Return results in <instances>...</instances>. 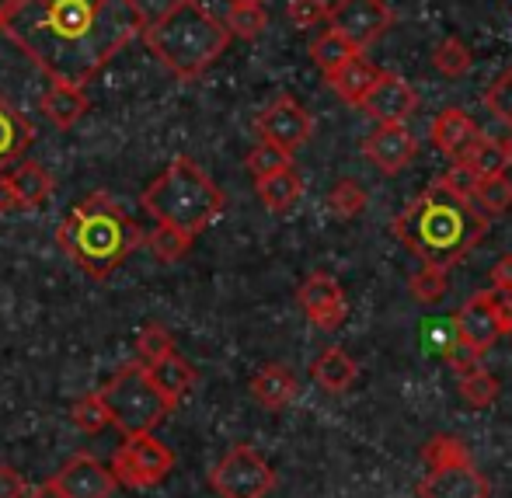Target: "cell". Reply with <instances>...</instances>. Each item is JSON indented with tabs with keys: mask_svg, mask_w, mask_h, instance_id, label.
Masks as SVG:
<instances>
[{
	"mask_svg": "<svg viewBox=\"0 0 512 498\" xmlns=\"http://www.w3.org/2000/svg\"><path fill=\"white\" fill-rule=\"evenodd\" d=\"M147 28L136 0H14L0 35L53 84L84 88Z\"/></svg>",
	"mask_w": 512,
	"mask_h": 498,
	"instance_id": "6da1fadb",
	"label": "cell"
},
{
	"mask_svg": "<svg viewBox=\"0 0 512 498\" xmlns=\"http://www.w3.org/2000/svg\"><path fill=\"white\" fill-rule=\"evenodd\" d=\"M492 216L471 196H457L443 182H432L415 202H408L394 220V234L408 251H415L425 265L464 262L485 241Z\"/></svg>",
	"mask_w": 512,
	"mask_h": 498,
	"instance_id": "7a4b0ae2",
	"label": "cell"
},
{
	"mask_svg": "<svg viewBox=\"0 0 512 498\" xmlns=\"http://www.w3.org/2000/svg\"><path fill=\"white\" fill-rule=\"evenodd\" d=\"M143 237L147 230L102 189L84 196L56 227V244L67 251L77 269L98 283H105L140 248Z\"/></svg>",
	"mask_w": 512,
	"mask_h": 498,
	"instance_id": "3957f363",
	"label": "cell"
},
{
	"mask_svg": "<svg viewBox=\"0 0 512 498\" xmlns=\"http://www.w3.org/2000/svg\"><path fill=\"white\" fill-rule=\"evenodd\" d=\"M154 60L178 81H199L230 46V32L199 0H171L140 35Z\"/></svg>",
	"mask_w": 512,
	"mask_h": 498,
	"instance_id": "277c9868",
	"label": "cell"
},
{
	"mask_svg": "<svg viewBox=\"0 0 512 498\" xmlns=\"http://www.w3.org/2000/svg\"><path fill=\"white\" fill-rule=\"evenodd\" d=\"M140 206L154 223H168V227L182 230L185 237L196 241L209 223L227 209V196L192 157L178 154L143 189Z\"/></svg>",
	"mask_w": 512,
	"mask_h": 498,
	"instance_id": "5b68a950",
	"label": "cell"
},
{
	"mask_svg": "<svg viewBox=\"0 0 512 498\" xmlns=\"http://www.w3.org/2000/svg\"><path fill=\"white\" fill-rule=\"evenodd\" d=\"M98 394H102L108 415H112V425L122 436L154 432L178 408L175 401H168L157 391L143 363H122L115 370V377H108V384Z\"/></svg>",
	"mask_w": 512,
	"mask_h": 498,
	"instance_id": "8992f818",
	"label": "cell"
},
{
	"mask_svg": "<svg viewBox=\"0 0 512 498\" xmlns=\"http://www.w3.org/2000/svg\"><path fill=\"white\" fill-rule=\"evenodd\" d=\"M108 471L115 474L122 488L133 492H147L168 481V474L175 471V453L168 443L154 436V432H140V436H122V446L115 450Z\"/></svg>",
	"mask_w": 512,
	"mask_h": 498,
	"instance_id": "52a82bcc",
	"label": "cell"
},
{
	"mask_svg": "<svg viewBox=\"0 0 512 498\" xmlns=\"http://www.w3.org/2000/svg\"><path fill=\"white\" fill-rule=\"evenodd\" d=\"M209 488L220 498H265L276 488V471L255 446L237 443L213 464Z\"/></svg>",
	"mask_w": 512,
	"mask_h": 498,
	"instance_id": "ba28073f",
	"label": "cell"
},
{
	"mask_svg": "<svg viewBox=\"0 0 512 498\" xmlns=\"http://www.w3.org/2000/svg\"><path fill=\"white\" fill-rule=\"evenodd\" d=\"M394 25V11L384 0H338L328 7V28L338 32L356 53L370 49Z\"/></svg>",
	"mask_w": 512,
	"mask_h": 498,
	"instance_id": "9c48e42d",
	"label": "cell"
},
{
	"mask_svg": "<svg viewBox=\"0 0 512 498\" xmlns=\"http://www.w3.org/2000/svg\"><path fill=\"white\" fill-rule=\"evenodd\" d=\"M255 129L265 143L286 150V154H297L314 136V119L293 95H279L262 108V115L255 119Z\"/></svg>",
	"mask_w": 512,
	"mask_h": 498,
	"instance_id": "30bf717a",
	"label": "cell"
},
{
	"mask_svg": "<svg viewBox=\"0 0 512 498\" xmlns=\"http://www.w3.org/2000/svg\"><path fill=\"white\" fill-rule=\"evenodd\" d=\"M297 303L307 314V321L321 331H335L338 324L345 321V314H349L342 286H338V279H331L328 272H310L297 290Z\"/></svg>",
	"mask_w": 512,
	"mask_h": 498,
	"instance_id": "8fae6325",
	"label": "cell"
},
{
	"mask_svg": "<svg viewBox=\"0 0 512 498\" xmlns=\"http://www.w3.org/2000/svg\"><path fill=\"white\" fill-rule=\"evenodd\" d=\"M363 154L373 168H380L384 175H398L405 171L418 154V140L411 136L408 126L398 122H377L373 133L363 140Z\"/></svg>",
	"mask_w": 512,
	"mask_h": 498,
	"instance_id": "7c38bea8",
	"label": "cell"
},
{
	"mask_svg": "<svg viewBox=\"0 0 512 498\" xmlns=\"http://www.w3.org/2000/svg\"><path fill=\"white\" fill-rule=\"evenodd\" d=\"M53 481L67 498H112L115 488H119V481H115V474L108 471V464H102L98 457H91V453L70 457Z\"/></svg>",
	"mask_w": 512,
	"mask_h": 498,
	"instance_id": "4fadbf2b",
	"label": "cell"
},
{
	"mask_svg": "<svg viewBox=\"0 0 512 498\" xmlns=\"http://www.w3.org/2000/svg\"><path fill=\"white\" fill-rule=\"evenodd\" d=\"M359 108H363L373 122H398V126H405L418 108V95L405 77L384 74V70H380L377 84L370 88V95L359 101Z\"/></svg>",
	"mask_w": 512,
	"mask_h": 498,
	"instance_id": "5bb4252c",
	"label": "cell"
},
{
	"mask_svg": "<svg viewBox=\"0 0 512 498\" xmlns=\"http://www.w3.org/2000/svg\"><path fill=\"white\" fill-rule=\"evenodd\" d=\"M453 335H457L460 342L471 345L474 352H488L495 342H499L502 328H499V317H495V293L492 290L474 293V297L457 310V317H453Z\"/></svg>",
	"mask_w": 512,
	"mask_h": 498,
	"instance_id": "9a60e30c",
	"label": "cell"
},
{
	"mask_svg": "<svg viewBox=\"0 0 512 498\" xmlns=\"http://www.w3.org/2000/svg\"><path fill=\"white\" fill-rule=\"evenodd\" d=\"M485 474L474 464H450V467H429L422 481H418V498H488Z\"/></svg>",
	"mask_w": 512,
	"mask_h": 498,
	"instance_id": "2e32d148",
	"label": "cell"
},
{
	"mask_svg": "<svg viewBox=\"0 0 512 498\" xmlns=\"http://www.w3.org/2000/svg\"><path fill=\"white\" fill-rule=\"evenodd\" d=\"M478 122L471 119L467 112H460V108H446V112L436 115V122H432L429 136H432V147L443 150L450 161H464V154L471 150V143L478 140Z\"/></svg>",
	"mask_w": 512,
	"mask_h": 498,
	"instance_id": "e0dca14e",
	"label": "cell"
},
{
	"mask_svg": "<svg viewBox=\"0 0 512 498\" xmlns=\"http://www.w3.org/2000/svg\"><path fill=\"white\" fill-rule=\"evenodd\" d=\"M32 143H35V126L0 95V175L11 171L18 161H25Z\"/></svg>",
	"mask_w": 512,
	"mask_h": 498,
	"instance_id": "ac0fdd59",
	"label": "cell"
},
{
	"mask_svg": "<svg viewBox=\"0 0 512 498\" xmlns=\"http://www.w3.org/2000/svg\"><path fill=\"white\" fill-rule=\"evenodd\" d=\"M300 384L293 377V370H286L283 363H265L262 370L251 377V398L269 411H283L297 401Z\"/></svg>",
	"mask_w": 512,
	"mask_h": 498,
	"instance_id": "d6986e66",
	"label": "cell"
},
{
	"mask_svg": "<svg viewBox=\"0 0 512 498\" xmlns=\"http://www.w3.org/2000/svg\"><path fill=\"white\" fill-rule=\"evenodd\" d=\"M4 178L18 199V209H42L53 199V175L39 161H18L11 171H4Z\"/></svg>",
	"mask_w": 512,
	"mask_h": 498,
	"instance_id": "ffe728a7",
	"label": "cell"
},
{
	"mask_svg": "<svg viewBox=\"0 0 512 498\" xmlns=\"http://www.w3.org/2000/svg\"><path fill=\"white\" fill-rule=\"evenodd\" d=\"M143 366H147V373H150V380H154L157 391H161L168 401H175V404H182L185 394L199 384L196 366H192L185 356H178V349L168 352V356H161L157 363H143Z\"/></svg>",
	"mask_w": 512,
	"mask_h": 498,
	"instance_id": "44dd1931",
	"label": "cell"
},
{
	"mask_svg": "<svg viewBox=\"0 0 512 498\" xmlns=\"http://www.w3.org/2000/svg\"><path fill=\"white\" fill-rule=\"evenodd\" d=\"M88 108L91 101L84 95V88H70V84H49L46 95L39 98V112L56 129H74L88 115Z\"/></svg>",
	"mask_w": 512,
	"mask_h": 498,
	"instance_id": "7402d4cb",
	"label": "cell"
},
{
	"mask_svg": "<svg viewBox=\"0 0 512 498\" xmlns=\"http://www.w3.org/2000/svg\"><path fill=\"white\" fill-rule=\"evenodd\" d=\"M310 377H314V384L321 387V391L345 394L352 384H356L359 366L345 349H324L321 356L310 363Z\"/></svg>",
	"mask_w": 512,
	"mask_h": 498,
	"instance_id": "603a6c76",
	"label": "cell"
},
{
	"mask_svg": "<svg viewBox=\"0 0 512 498\" xmlns=\"http://www.w3.org/2000/svg\"><path fill=\"white\" fill-rule=\"evenodd\" d=\"M255 189L269 213H290L300 202V196H304V178L297 175V168H283L269 178H258Z\"/></svg>",
	"mask_w": 512,
	"mask_h": 498,
	"instance_id": "cb8c5ba5",
	"label": "cell"
},
{
	"mask_svg": "<svg viewBox=\"0 0 512 498\" xmlns=\"http://www.w3.org/2000/svg\"><path fill=\"white\" fill-rule=\"evenodd\" d=\"M377 77H380V70L373 67L366 56L356 53L345 67H338L328 81H331V88L338 91V98L349 101V105H359V101L370 95V88L377 84Z\"/></svg>",
	"mask_w": 512,
	"mask_h": 498,
	"instance_id": "d4e9b609",
	"label": "cell"
},
{
	"mask_svg": "<svg viewBox=\"0 0 512 498\" xmlns=\"http://www.w3.org/2000/svg\"><path fill=\"white\" fill-rule=\"evenodd\" d=\"M464 164L478 178H495V175H506L512 168V157H509L506 140H495V136L478 133V140H474L471 150L464 154Z\"/></svg>",
	"mask_w": 512,
	"mask_h": 498,
	"instance_id": "484cf974",
	"label": "cell"
},
{
	"mask_svg": "<svg viewBox=\"0 0 512 498\" xmlns=\"http://www.w3.org/2000/svg\"><path fill=\"white\" fill-rule=\"evenodd\" d=\"M143 244H147L150 255H154L161 265H175V262H182V258L189 255L192 237H185L182 230L168 227V223H157V227L143 237Z\"/></svg>",
	"mask_w": 512,
	"mask_h": 498,
	"instance_id": "4316f807",
	"label": "cell"
},
{
	"mask_svg": "<svg viewBox=\"0 0 512 498\" xmlns=\"http://www.w3.org/2000/svg\"><path fill=\"white\" fill-rule=\"evenodd\" d=\"M352 56H356V49H352L338 32H331V28L324 35H317L314 46H310V60L317 63V70H321L324 77H331L338 67H345Z\"/></svg>",
	"mask_w": 512,
	"mask_h": 498,
	"instance_id": "83f0119b",
	"label": "cell"
},
{
	"mask_svg": "<svg viewBox=\"0 0 512 498\" xmlns=\"http://www.w3.org/2000/svg\"><path fill=\"white\" fill-rule=\"evenodd\" d=\"M408 290H411V297L422 303H439L450 293V269H443V265H422V269L408 279Z\"/></svg>",
	"mask_w": 512,
	"mask_h": 498,
	"instance_id": "f1b7e54d",
	"label": "cell"
},
{
	"mask_svg": "<svg viewBox=\"0 0 512 498\" xmlns=\"http://www.w3.org/2000/svg\"><path fill=\"white\" fill-rule=\"evenodd\" d=\"M70 418H74V425L81 432H88V436H98V432H105L108 425H112V415H108L102 394H84V398L74 401V408H70Z\"/></svg>",
	"mask_w": 512,
	"mask_h": 498,
	"instance_id": "f546056e",
	"label": "cell"
},
{
	"mask_svg": "<svg viewBox=\"0 0 512 498\" xmlns=\"http://www.w3.org/2000/svg\"><path fill=\"white\" fill-rule=\"evenodd\" d=\"M168 352H175V335L161 321H150L136 331V356H140V363H157Z\"/></svg>",
	"mask_w": 512,
	"mask_h": 498,
	"instance_id": "4dcf8cb0",
	"label": "cell"
},
{
	"mask_svg": "<svg viewBox=\"0 0 512 498\" xmlns=\"http://www.w3.org/2000/svg\"><path fill=\"white\" fill-rule=\"evenodd\" d=\"M244 168H248L251 178L258 182V178H269V175H276V171H283V168H293V154H286V150L258 140L255 147H251V154L244 157Z\"/></svg>",
	"mask_w": 512,
	"mask_h": 498,
	"instance_id": "1f68e13d",
	"label": "cell"
},
{
	"mask_svg": "<svg viewBox=\"0 0 512 498\" xmlns=\"http://www.w3.org/2000/svg\"><path fill=\"white\" fill-rule=\"evenodd\" d=\"M432 67L446 77H464L471 70V46L464 39H443L432 49Z\"/></svg>",
	"mask_w": 512,
	"mask_h": 498,
	"instance_id": "d6a6232c",
	"label": "cell"
},
{
	"mask_svg": "<svg viewBox=\"0 0 512 498\" xmlns=\"http://www.w3.org/2000/svg\"><path fill=\"white\" fill-rule=\"evenodd\" d=\"M328 209L338 220H352V216H359L366 209V189L356 178H342V182H335V189L328 192Z\"/></svg>",
	"mask_w": 512,
	"mask_h": 498,
	"instance_id": "836d02e7",
	"label": "cell"
},
{
	"mask_svg": "<svg viewBox=\"0 0 512 498\" xmlns=\"http://www.w3.org/2000/svg\"><path fill=\"white\" fill-rule=\"evenodd\" d=\"M422 460L429 467H450V464H471V453H467L464 439L457 436H432L422 450Z\"/></svg>",
	"mask_w": 512,
	"mask_h": 498,
	"instance_id": "e575fe53",
	"label": "cell"
},
{
	"mask_svg": "<svg viewBox=\"0 0 512 498\" xmlns=\"http://www.w3.org/2000/svg\"><path fill=\"white\" fill-rule=\"evenodd\" d=\"M474 202H478L481 209H485L488 216H499L506 213L512 206V182L506 175H495V178H481L478 189H474Z\"/></svg>",
	"mask_w": 512,
	"mask_h": 498,
	"instance_id": "d590c367",
	"label": "cell"
},
{
	"mask_svg": "<svg viewBox=\"0 0 512 498\" xmlns=\"http://www.w3.org/2000/svg\"><path fill=\"white\" fill-rule=\"evenodd\" d=\"M230 32V39H258V35L265 32V25H269V14H265L262 4L255 7H230V18L223 21Z\"/></svg>",
	"mask_w": 512,
	"mask_h": 498,
	"instance_id": "8d00e7d4",
	"label": "cell"
},
{
	"mask_svg": "<svg viewBox=\"0 0 512 498\" xmlns=\"http://www.w3.org/2000/svg\"><path fill=\"white\" fill-rule=\"evenodd\" d=\"M460 398L474 404V408H488V404H495V398H499V380L478 366V370L460 377Z\"/></svg>",
	"mask_w": 512,
	"mask_h": 498,
	"instance_id": "74e56055",
	"label": "cell"
},
{
	"mask_svg": "<svg viewBox=\"0 0 512 498\" xmlns=\"http://www.w3.org/2000/svg\"><path fill=\"white\" fill-rule=\"evenodd\" d=\"M485 105L495 119H502L506 126H512V70H506V74L485 91Z\"/></svg>",
	"mask_w": 512,
	"mask_h": 498,
	"instance_id": "f35d334b",
	"label": "cell"
},
{
	"mask_svg": "<svg viewBox=\"0 0 512 498\" xmlns=\"http://www.w3.org/2000/svg\"><path fill=\"white\" fill-rule=\"evenodd\" d=\"M286 18L297 28H314L328 21V4L324 0H286Z\"/></svg>",
	"mask_w": 512,
	"mask_h": 498,
	"instance_id": "ab89813d",
	"label": "cell"
},
{
	"mask_svg": "<svg viewBox=\"0 0 512 498\" xmlns=\"http://www.w3.org/2000/svg\"><path fill=\"white\" fill-rule=\"evenodd\" d=\"M443 359H446V363H450V370L457 373V377H464V373L478 370V359H481V352H474L467 342H460V338H453V342L443 349Z\"/></svg>",
	"mask_w": 512,
	"mask_h": 498,
	"instance_id": "60d3db41",
	"label": "cell"
},
{
	"mask_svg": "<svg viewBox=\"0 0 512 498\" xmlns=\"http://www.w3.org/2000/svg\"><path fill=\"white\" fill-rule=\"evenodd\" d=\"M439 182H443L450 192H457V196H474V189H478L481 178L474 175L464 161H453V168H446V175L439 178Z\"/></svg>",
	"mask_w": 512,
	"mask_h": 498,
	"instance_id": "b9f144b4",
	"label": "cell"
},
{
	"mask_svg": "<svg viewBox=\"0 0 512 498\" xmlns=\"http://www.w3.org/2000/svg\"><path fill=\"white\" fill-rule=\"evenodd\" d=\"M25 495H28L25 478L11 464H0V498H25Z\"/></svg>",
	"mask_w": 512,
	"mask_h": 498,
	"instance_id": "7bdbcfd3",
	"label": "cell"
},
{
	"mask_svg": "<svg viewBox=\"0 0 512 498\" xmlns=\"http://www.w3.org/2000/svg\"><path fill=\"white\" fill-rule=\"evenodd\" d=\"M495 293V317H499L502 335H512V290H492Z\"/></svg>",
	"mask_w": 512,
	"mask_h": 498,
	"instance_id": "ee69618b",
	"label": "cell"
},
{
	"mask_svg": "<svg viewBox=\"0 0 512 498\" xmlns=\"http://www.w3.org/2000/svg\"><path fill=\"white\" fill-rule=\"evenodd\" d=\"M492 290H512V255H502L499 262L492 265Z\"/></svg>",
	"mask_w": 512,
	"mask_h": 498,
	"instance_id": "f6af8a7d",
	"label": "cell"
},
{
	"mask_svg": "<svg viewBox=\"0 0 512 498\" xmlns=\"http://www.w3.org/2000/svg\"><path fill=\"white\" fill-rule=\"evenodd\" d=\"M0 213H18V199H14V192L4 175H0Z\"/></svg>",
	"mask_w": 512,
	"mask_h": 498,
	"instance_id": "bcb514c9",
	"label": "cell"
},
{
	"mask_svg": "<svg viewBox=\"0 0 512 498\" xmlns=\"http://www.w3.org/2000/svg\"><path fill=\"white\" fill-rule=\"evenodd\" d=\"M25 498H67V495H63L60 488H56V481L49 478L46 485H39V488H35V492H28Z\"/></svg>",
	"mask_w": 512,
	"mask_h": 498,
	"instance_id": "7dc6e473",
	"label": "cell"
},
{
	"mask_svg": "<svg viewBox=\"0 0 512 498\" xmlns=\"http://www.w3.org/2000/svg\"><path fill=\"white\" fill-rule=\"evenodd\" d=\"M262 4V0H230V7H255Z\"/></svg>",
	"mask_w": 512,
	"mask_h": 498,
	"instance_id": "c3c4849f",
	"label": "cell"
},
{
	"mask_svg": "<svg viewBox=\"0 0 512 498\" xmlns=\"http://www.w3.org/2000/svg\"><path fill=\"white\" fill-rule=\"evenodd\" d=\"M14 7V0H0V14H7Z\"/></svg>",
	"mask_w": 512,
	"mask_h": 498,
	"instance_id": "681fc988",
	"label": "cell"
},
{
	"mask_svg": "<svg viewBox=\"0 0 512 498\" xmlns=\"http://www.w3.org/2000/svg\"><path fill=\"white\" fill-rule=\"evenodd\" d=\"M506 147H509V157H512V136H509V140H506Z\"/></svg>",
	"mask_w": 512,
	"mask_h": 498,
	"instance_id": "f907efd6",
	"label": "cell"
}]
</instances>
